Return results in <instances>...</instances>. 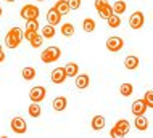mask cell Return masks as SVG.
<instances>
[{
  "label": "cell",
  "instance_id": "1",
  "mask_svg": "<svg viewBox=\"0 0 153 138\" xmlns=\"http://www.w3.org/2000/svg\"><path fill=\"white\" fill-rule=\"evenodd\" d=\"M24 31L23 29H19V27H11L10 31L7 32V35H5V45L8 48H18L19 47V44H21V40L24 39Z\"/></svg>",
  "mask_w": 153,
  "mask_h": 138
},
{
  "label": "cell",
  "instance_id": "2",
  "mask_svg": "<svg viewBox=\"0 0 153 138\" xmlns=\"http://www.w3.org/2000/svg\"><path fill=\"white\" fill-rule=\"evenodd\" d=\"M129 128H131V124L127 122L126 119H121L114 124V127L110 130V137L113 138H121V137H126L129 133Z\"/></svg>",
  "mask_w": 153,
  "mask_h": 138
},
{
  "label": "cell",
  "instance_id": "3",
  "mask_svg": "<svg viewBox=\"0 0 153 138\" xmlns=\"http://www.w3.org/2000/svg\"><path fill=\"white\" fill-rule=\"evenodd\" d=\"M60 56H61V50H60L58 47H48V48H45L44 52H42V55H40V60L48 64V63L58 61Z\"/></svg>",
  "mask_w": 153,
  "mask_h": 138
},
{
  "label": "cell",
  "instance_id": "4",
  "mask_svg": "<svg viewBox=\"0 0 153 138\" xmlns=\"http://www.w3.org/2000/svg\"><path fill=\"white\" fill-rule=\"evenodd\" d=\"M21 18L24 21H29V19H39V15H40V10L37 8L36 5H24L19 11Z\"/></svg>",
  "mask_w": 153,
  "mask_h": 138
},
{
  "label": "cell",
  "instance_id": "5",
  "mask_svg": "<svg viewBox=\"0 0 153 138\" xmlns=\"http://www.w3.org/2000/svg\"><path fill=\"white\" fill-rule=\"evenodd\" d=\"M45 95H47V90L45 87L42 85H37V87H32L31 92H29V100L32 103H40L45 100Z\"/></svg>",
  "mask_w": 153,
  "mask_h": 138
},
{
  "label": "cell",
  "instance_id": "6",
  "mask_svg": "<svg viewBox=\"0 0 153 138\" xmlns=\"http://www.w3.org/2000/svg\"><path fill=\"white\" fill-rule=\"evenodd\" d=\"M143 23H145V16H143L142 11H134V13L131 15L129 18V26L131 29H134V31H137L143 26Z\"/></svg>",
  "mask_w": 153,
  "mask_h": 138
},
{
  "label": "cell",
  "instance_id": "7",
  "mask_svg": "<svg viewBox=\"0 0 153 138\" xmlns=\"http://www.w3.org/2000/svg\"><path fill=\"white\" fill-rule=\"evenodd\" d=\"M11 130H13L15 133H18V135H23V133L27 132V124L26 120H24L23 117H13L11 119Z\"/></svg>",
  "mask_w": 153,
  "mask_h": 138
},
{
  "label": "cell",
  "instance_id": "8",
  "mask_svg": "<svg viewBox=\"0 0 153 138\" xmlns=\"http://www.w3.org/2000/svg\"><path fill=\"white\" fill-rule=\"evenodd\" d=\"M124 47V40L121 39V37H110L108 40H106V48L110 50L111 53H118V52H121Z\"/></svg>",
  "mask_w": 153,
  "mask_h": 138
},
{
  "label": "cell",
  "instance_id": "9",
  "mask_svg": "<svg viewBox=\"0 0 153 138\" xmlns=\"http://www.w3.org/2000/svg\"><path fill=\"white\" fill-rule=\"evenodd\" d=\"M147 104H145V101H143V98L142 100H135L134 103H132V108H131V112L134 116H143L147 112Z\"/></svg>",
  "mask_w": 153,
  "mask_h": 138
},
{
  "label": "cell",
  "instance_id": "10",
  "mask_svg": "<svg viewBox=\"0 0 153 138\" xmlns=\"http://www.w3.org/2000/svg\"><path fill=\"white\" fill-rule=\"evenodd\" d=\"M66 72H65V68H56V69H53V72H52V82L53 83H63L66 80Z\"/></svg>",
  "mask_w": 153,
  "mask_h": 138
},
{
  "label": "cell",
  "instance_id": "11",
  "mask_svg": "<svg viewBox=\"0 0 153 138\" xmlns=\"http://www.w3.org/2000/svg\"><path fill=\"white\" fill-rule=\"evenodd\" d=\"M47 21H48V24H52V26H56V24H60L61 15L58 13V11H56L55 7L50 8V10L47 11Z\"/></svg>",
  "mask_w": 153,
  "mask_h": 138
},
{
  "label": "cell",
  "instance_id": "12",
  "mask_svg": "<svg viewBox=\"0 0 153 138\" xmlns=\"http://www.w3.org/2000/svg\"><path fill=\"white\" fill-rule=\"evenodd\" d=\"M90 85V77L87 74H77L76 76V87L79 90H84Z\"/></svg>",
  "mask_w": 153,
  "mask_h": 138
},
{
  "label": "cell",
  "instance_id": "13",
  "mask_svg": "<svg viewBox=\"0 0 153 138\" xmlns=\"http://www.w3.org/2000/svg\"><path fill=\"white\" fill-rule=\"evenodd\" d=\"M139 64H140V60L135 55H129V56H126V60H124V66H126V69H137L139 68Z\"/></svg>",
  "mask_w": 153,
  "mask_h": 138
},
{
  "label": "cell",
  "instance_id": "14",
  "mask_svg": "<svg viewBox=\"0 0 153 138\" xmlns=\"http://www.w3.org/2000/svg\"><path fill=\"white\" fill-rule=\"evenodd\" d=\"M134 124H135V128H137L139 132H147V128H148V120H147V117H145V114H143V116H135Z\"/></svg>",
  "mask_w": 153,
  "mask_h": 138
},
{
  "label": "cell",
  "instance_id": "15",
  "mask_svg": "<svg viewBox=\"0 0 153 138\" xmlns=\"http://www.w3.org/2000/svg\"><path fill=\"white\" fill-rule=\"evenodd\" d=\"M97 11H98V16H100V18H103V19H108L110 16L113 15V8H111V5H110L108 2L103 3L100 8H97Z\"/></svg>",
  "mask_w": 153,
  "mask_h": 138
},
{
  "label": "cell",
  "instance_id": "16",
  "mask_svg": "<svg viewBox=\"0 0 153 138\" xmlns=\"http://www.w3.org/2000/svg\"><path fill=\"white\" fill-rule=\"evenodd\" d=\"M55 8H56V11H58L61 16H66V15L69 13V11H71L68 0H58V2L55 3Z\"/></svg>",
  "mask_w": 153,
  "mask_h": 138
},
{
  "label": "cell",
  "instance_id": "17",
  "mask_svg": "<svg viewBox=\"0 0 153 138\" xmlns=\"http://www.w3.org/2000/svg\"><path fill=\"white\" fill-rule=\"evenodd\" d=\"M52 106H53L55 111H65L66 106H68V100H66L65 97H56L55 100H53Z\"/></svg>",
  "mask_w": 153,
  "mask_h": 138
},
{
  "label": "cell",
  "instance_id": "18",
  "mask_svg": "<svg viewBox=\"0 0 153 138\" xmlns=\"http://www.w3.org/2000/svg\"><path fill=\"white\" fill-rule=\"evenodd\" d=\"M65 72L68 77H76L77 72H79V66H77V63H68V64L65 66Z\"/></svg>",
  "mask_w": 153,
  "mask_h": 138
},
{
  "label": "cell",
  "instance_id": "19",
  "mask_svg": "<svg viewBox=\"0 0 153 138\" xmlns=\"http://www.w3.org/2000/svg\"><path fill=\"white\" fill-rule=\"evenodd\" d=\"M92 128L95 132H100L105 128V117L103 116H95L92 119Z\"/></svg>",
  "mask_w": 153,
  "mask_h": 138
},
{
  "label": "cell",
  "instance_id": "20",
  "mask_svg": "<svg viewBox=\"0 0 153 138\" xmlns=\"http://www.w3.org/2000/svg\"><path fill=\"white\" fill-rule=\"evenodd\" d=\"M126 2L124 0H118V2H114L113 5H111V8H113V13L114 15H123L124 11H126Z\"/></svg>",
  "mask_w": 153,
  "mask_h": 138
},
{
  "label": "cell",
  "instance_id": "21",
  "mask_svg": "<svg viewBox=\"0 0 153 138\" xmlns=\"http://www.w3.org/2000/svg\"><path fill=\"white\" fill-rule=\"evenodd\" d=\"M119 93H121L123 97H131V95L134 93V87H132V83H129V82L121 83V87H119Z\"/></svg>",
  "mask_w": 153,
  "mask_h": 138
},
{
  "label": "cell",
  "instance_id": "22",
  "mask_svg": "<svg viewBox=\"0 0 153 138\" xmlns=\"http://www.w3.org/2000/svg\"><path fill=\"white\" fill-rule=\"evenodd\" d=\"M27 112H29V116L31 117H39L40 114H42V109H40V106H39V103H31L29 104V108H27Z\"/></svg>",
  "mask_w": 153,
  "mask_h": 138
},
{
  "label": "cell",
  "instance_id": "23",
  "mask_svg": "<svg viewBox=\"0 0 153 138\" xmlns=\"http://www.w3.org/2000/svg\"><path fill=\"white\" fill-rule=\"evenodd\" d=\"M21 74H23L24 80H32V79L36 77V69L32 68V66H26V68H23Z\"/></svg>",
  "mask_w": 153,
  "mask_h": 138
},
{
  "label": "cell",
  "instance_id": "24",
  "mask_svg": "<svg viewBox=\"0 0 153 138\" xmlns=\"http://www.w3.org/2000/svg\"><path fill=\"white\" fill-rule=\"evenodd\" d=\"M95 27H97V24H95V21L92 18H85L82 21V29L85 32H92V31H95Z\"/></svg>",
  "mask_w": 153,
  "mask_h": 138
},
{
  "label": "cell",
  "instance_id": "25",
  "mask_svg": "<svg viewBox=\"0 0 153 138\" xmlns=\"http://www.w3.org/2000/svg\"><path fill=\"white\" fill-rule=\"evenodd\" d=\"M53 35H55V26L47 24V26L42 27V37L44 39H53Z\"/></svg>",
  "mask_w": 153,
  "mask_h": 138
},
{
  "label": "cell",
  "instance_id": "26",
  "mask_svg": "<svg viewBox=\"0 0 153 138\" xmlns=\"http://www.w3.org/2000/svg\"><path fill=\"white\" fill-rule=\"evenodd\" d=\"M29 42H31V47H32V48H39V47H42L44 37H42V34H39V32H36V34L32 35V39H31Z\"/></svg>",
  "mask_w": 153,
  "mask_h": 138
},
{
  "label": "cell",
  "instance_id": "27",
  "mask_svg": "<svg viewBox=\"0 0 153 138\" xmlns=\"http://www.w3.org/2000/svg\"><path fill=\"white\" fill-rule=\"evenodd\" d=\"M61 34H63L65 37L74 35V26H73L71 23H65L63 26H61Z\"/></svg>",
  "mask_w": 153,
  "mask_h": 138
},
{
  "label": "cell",
  "instance_id": "28",
  "mask_svg": "<svg viewBox=\"0 0 153 138\" xmlns=\"http://www.w3.org/2000/svg\"><path fill=\"white\" fill-rule=\"evenodd\" d=\"M108 26L110 27H119V26H121V18H119V15H111L110 16V18H108Z\"/></svg>",
  "mask_w": 153,
  "mask_h": 138
},
{
  "label": "cell",
  "instance_id": "29",
  "mask_svg": "<svg viewBox=\"0 0 153 138\" xmlns=\"http://www.w3.org/2000/svg\"><path fill=\"white\" fill-rule=\"evenodd\" d=\"M26 31L37 32V31H39V21H37V19H29V21H26Z\"/></svg>",
  "mask_w": 153,
  "mask_h": 138
},
{
  "label": "cell",
  "instance_id": "30",
  "mask_svg": "<svg viewBox=\"0 0 153 138\" xmlns=\"http://www.w3.org/2000/svg\"><path fill=\"white\" fill-rule=\"evenodd\" d=\"M143 101H145L147 108H150V109H153V90H148L145 93V97H143Z\"/></svg>",
  "mask_w": 153,
  "mask_h": 138
},
{
  "label": "cell",
  "instance_id": "31",
  "mask_svg": "<svg viewBox=\"0 0 153 138\" xmlns=\"http://www.w3.org/2000/svg\"><path fill=\"white\" fill-rule=\"evenodd\" d=\"M68 3H69V8H71V10L81 8V0H68Z\"/></svg>",
  "mask_w": 153,
  "mask_h": 138
},
{
  "label": "cell",
  "instance_id": "32",
  "mask_svg": "<svg viewBox=\"0 0 153 138\" xmlns=\"http://www.w3.org/2000/svg\"><path fill=\"white\" fill-rule=\"evenodd\" d=\"M36 34V32H32V31H24V39H26V40H31L32 39V35H34Z\"/></svg>",
  "mask_w": 153,
  "mask_h": 138
},
{
  "label": "cell",
  "instance_id": "33",
  "mask_svg": "<svg viewBox=\"0 0 153 138\" xmlns=\"http://www.w3.org/2000/svg\"><path fill=\"white\" fill-rule=\"evenodd\" d=\"M108 0H95V8H100L103 3H106Z\"/></svg>",
  "mask_w": 153,
  "mask_h": 138
},
{
  "label": "cell",
  "instance_id": "34",
  "mask_svg": "<svg viewBox=\"0 0 153 138\" xmlns=\"http://www.w3.org/2000/svg\"><path fill=\"white\" fill-rule=\"evenodd\" d=\"M5 52H3V50H2V52H0V63H3V61H5Z\"/></svg>",
  "mask_w": 153,
  "mask_h": 138
},
{
  "label": "cell",
  "instance_id": "35",
  "mask_svg": "<svg viewBox=\"0 0 153 138\" xmlns=\"http://www.w3.org/2000/svg\"><path fill=\"white\" fill-rule=\"evenodd\" d=\"M5 2H8V3H13V2H16V0H5Z\"/></svg>",
  "mask_w": 153,
  "mask_h": 138
},
{
  "label": "cell",
  "instance_id": "36",
  "mask_svg": "<svg viewBox=\"0 0 153 138\" xmlns=\"http://www.w3.org/2000/svg\"><path fill=\"white\" fill-rule=\"evenodd\" d=\"M3 15V10H2V7H0V16H2Z\"/></svg>",
  "mask_w": 153,
  "mask_h": 138
},
{
  "label": "cell",
  "instance_id": "37",
  "mask_svg": "<svg viewBox=\"0 0 153 138\" xmlns=\"http://www.w3.org/2000/svg\"><path fill=\"white\" fill-rule=\"evenodd\" d=\"M37 2H45V0H37Z\"/></svg>",
  "mask_w": 153,
  "mask_h": 138
},
{
  "label": "cell",
  "instance_id": "38",
  "mask_svg": "<svg viewBox=\"0 0 153 138\" xmlns=\"http://www.w3.org/2000/svg\"><path fill=\"white\" fill-rule=\"evenodd\" d=\"M0 52H2V45H0Z\"/></svg>",
  "mask_w": 153,
  "mask_h": 138
}]
</instances>
